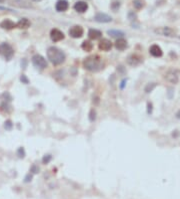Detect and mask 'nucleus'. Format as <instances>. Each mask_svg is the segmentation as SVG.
<instances>
[{
    "label": "nucleus",
    "instance_id": "f257e3e1",
    "mask_svg": "<svg viewBox=\"0 0 180 199\" xmlns=\"http://www.w3.org/2000/svg\"><path fill=\"white\" fill-rule=\"evenodd\" d=\"M83 67L87 70L95 73V71H99L102 70L104 63L102 61V58L100 57H98V55H90V57H88L84 60Z\"/></svg>",
    "mask_w": 180,
    "mask_h": 199
},
{
    "label": "nucleus",
    "instance_id": "39448f33",
    "mask_svg": "<svg viewBox=\"0 0 180 199\" xmlns=\"http://www.w3.org/2000/svg\"><path fill=\"white\" fill-rule=\"evenodd\" d=\"M69 35L73 38H79L83 35L84 30L83 28L80 26V25H74L69 29Z\"/></svg>",
    "mask_w": 180,
    "mask_h": 199
},
{
    "label": "nucleus",
    "instance_id": "f3484780",
    "mask_svg": "<svg viewBox=\"0 0 180 199\" xmlns=\"http://www.w3.org/2000/svg\"><path fill=\"white\" fill-rule=\"evenodd\" d=\"M30 26V21L27 18H21L17 23H16V27L20 28V29H26Z\"/></svg>",
    "mask_w": 180,
    "mask_h": 199
},
{
    "label": "nucleus",
    "instance_id": "e433bc0d",
    "mask_svg": "<svg viewBox=\"0 0 180 199\" xmlns=\"http://www.w3.org/2000/svg\"><path fill=\"white\" fill-rule=\"evenodd\" d=\"M34 1H41V0H34Z\"/></svg>",
    "mask_w": 180,
    "mask_h": 199
},
{
    "label": "nucleus",
    "instance_id": "20e7f679",
    "mask_svg": "<svg viewBox=\"0 0 180 199\" xmlns=\"http://www.w3.org/2000/svg\"><path fill=\"white\" fill-rule=\"evenodd\" d=\"M32 63L35 67L39 68V70H44L47 67V61L40 54H35L32 57Z\"/></svg>",
    "mask_w": 180,
    "mask_h": 199
},
{
    "label": "nucleus",
    "instance_id": "c756f323",
    "mask_svg": "<svg viewBox=\"0 0 180 199\" xmlns=\"http://www.w3.org/2000/svg\"><path fill=\"white\" fill-rule=\"evenodd\" d=\"M128 18L130 19V20H136V15L133 13V12H129L128 13Z\"/></svg>",
    "mask_w": 180,
    "mask_h": 199
},
{
    "label": "nucleus",
    "instance_id": "412c9836",
    "mask_svg": "<svg viewBox=\"0 0 180 199\" xmlns=\"http://www.w3.org/2000/svg\"><path fill=\"white\" fill-rule=\"evenodd\" d=\"M9 108H10V106H9L7 103H3L1 107H0V111H1V112H4V113H9L10 112Z\"/></svg>",
    "mask_w": 180,
    "mask_h": 199
},
{
    "label": "nucleus",
    "instance_id": "1a4fd4ad",
    "mask_svg": "<svg viewBox=\"0 0 180 199\" xmlns=\"http://www.w3.org/2000/svg\"><path fill=\"white\" fill-rule=\"evenodd\" d=\"M74 9H75V11L79 12V13H84V12L88 9V3L82 1V0L77 1L74 4Z\"/></svg>",
    "mask_w": 180,
    "mask_h": 199
},
{
    "label": "nucleus",
    "instance_id": "cd10ccee",
    "mask_svg": "<svg viewBox=\"0 0 180 199\" xmlns=\"http://www.w3.org/2000/svg\"><path fill=\"white\" fill-rule=\"evenodd\" d=\"M17 153H18V156H19L20 158H23V157H24L25 152H24V149H23V148H19L18 151H17Z\"/></svg>",
    "mask_w": 180,
    "mask_h": 199
},
{
    "label": "nucleus",
    "instance_id": "bb28decb",
    "mask_svg": "<svg viewBox=\"0 0 180 199\" xmlns=\"http://www.w3.org/2000/svg\"><path fill=\"white\" fill-rule=\"evenodd\" d=\"M51 160V156L50 155H45L43 159H42V162H43V164H48L49 161Z\"/></svg>",
    "mask_w": 180,
    "mask_h": 199
},
{
    "label": "nucleus",
    "instance_id": "0eeeda50",
    "mask_svg": "<svg viewBox=\"0 0 180 199\" xmlns=\"http://www.w3.org/2000/svg\"><path fill=\"white\" fill-rule=\"evenodd\" d=\"M50 38L53 41H55V42L60 41L62 39H64V33L62 31H60L59 29L53 28L50 31Z\"/></svg>",
    "mask_w": 180,
    "mask_h": 199
},
{
    "label": "nucleus",
    "instance_id": "b1692460",
    "mask_svg": "<svg viewBox=\"0 0 180 199\" xmlns=\"http://www.w3.org/2000/svg\"><path fill=\"white\" fill-rule=\"evenodd\" d=\"M95 119H96V112H95V110L92 109L89 113V120L91 121V122H94V120Z\"/></svg>",
    "mask_w": 180,
    "mask_h": 199
},
{
    "label": "nucleus",
    "instance_id": "9d476101",
    "mask_svg": "<svg viewBox=\"0 0 180 199\" xmlns=\"http://www.w3.org/2000/svg\"><path fill=\"white\" fill-rule=\"evenodd\" d=\"M68 7H69V3L67 0H58L55 4V8L58 12H64L66 11Z\"/></svg>",
    "mask_w": 180,
    "mask_h": 199
},
{
    "label": "nucleus",
    "instance_id": "5701e85b",
    "mask_svg": "<svg viewBox=\"0 0 180 199\" xmlns=\"http://www.w3.org/2000/svg\"><path fill=\"white\" fill-rule=\"evenodd\" d=\"M133 5L136 9H140V8L143 7V2L141 1V0H136V1L133 2Z\"/></svg>",
    "mask_w": 180,
    "mask_h": 199
},
{
    "label": "nucleus",
    "instance_id": "f704fd0d",
    "mask_svg": "<svg viewBox=\"0 0 180 199\" xmlns=\"http://www.w3.org/2000/svg\"><path fill=\"white\" fill-rule=\"evenodd\" d=\"M22 61H23V64H22V67H23V68H25V67H26V60H23Z\"/></svg>",
    "mask_w": 180,
    "mask_h": 199
},
{
    "label": "nucleus",
    "instance_id": "f03ea898",
    "mask_svg": "<svg viewBox=\"0 0 180 199\" xmlns=\"http://www.w3.org/2000/svg\"><path fill=\"white\" fill-rule=\"evenodd\" d=\"M47 57L54 66H59L65 61V53L59 48L51 46L47 50Z\"/></svg>",
    "mask_w": 180,
    "mask_h": 199
},
{
    "label": "nucleus",
    "instance_id": "4be33fe9",
    "mask_svg": "<svg viewBox=\"0 0 180 199\" xmlns=\"http://www.w3.org/2000/svg\"><path fill=\"white\" fill-rule=\"evenodd\" d=\"M155 87H156V84H155V83L148 84L146 86V87H145V92H146V93H150L153 89H154Z\"/></svg>",
    "mask_w": 180,
    "mask_h": 199
},
{
    "label": "nucleus",
    "instance_id": "a878e982",
    "mask_svg": "<svg viewBox=\"0 0 180 199\" xmlns=\"http://www.w3.org/2000/svg\"><path fill=\"white\" fill-rule=\"evenodd\" d=\"M119 7H120V3H119V2H117V1L113 2L112 4H111V8H112V10H114V11L118 10V8H119Z\"/></svg>",
    "mask_w": 180,
    "mask_h": 199
},
{
    "label": "nucleus",
    "instance_id": "f8f14e48",
    "mask_svg": "<svg viewBox=\"0 0 180 199\" xmlns=\"http://www.w3.org/2000/svg\"><path fill=\"white\" fill-rule=\"evenodd\" d=\"M149 53H151V55H153L154 57H160L162 55V53H162V50L157 44H153V45L150 46Z\"/></svg>",
    "mask_w": 180,
    "mask_h": 199
},
{
    "label": "nucleus",
    "instance_id": "393cba45",
    "mask_svg": "<svg viewBox=\"0 0 180 199\" xmlns=\"http://www.w3.org/2000/svg\"><path fill=\"white\" fill-rule=\"evenodd\" d=\"M12 127H13V124L10 120H8V121H6L5 122V125H4V128L6 130H11L12 129Z\"/></svg>",
    "mask_w": 180,
    "mask_h": 199
},
{
    "label": "nucleus",
    "instance_id": "7c9ffc66",
    "mask_svg": "<svg viewBox=\"0 0 180 199\" xmlns=\"http://www.w3.org/2000/svg\"><path fill=\"white\" fill-rule=\"evenodd\" d=\"M30 171H31L32 173H34V174H35V173H38V171H39V168H38L36 165H33V166H32V167H31V170H30Z\"/></svg>",
    "mask_w": 180,
    "mask_h": 199
},
{
    "label": "nucleus",
    "instance_id": "7ed1b4c3",
    "mask_svg": "<svg viewBox=\"0 0 180 199\" xmlns=\"http://www.w3.org/2000/svg\"><path fill=\"white\" fill-rule=\"evenodd\" d=\"M0 55H2L6 60H10L14 55V50L9 43H1L0 44Z\"/></svg>",
    "mask_w": 180,
    "mask_h": 199
},
{
    "label": "nucleus",
    "instance_id": "a211bd4d",
    "mask_svg": "<svg viewBox=\"0 0 180 199\" xmlns=\"http://www.w3.org/2000/svg\"><path fill=\"white\" fill-rule=\"evenodd\" d=\"M166 80L170 81L171 84H176L178 81V76L177 74L174 73V71H169V73L166 74Z\"/></svg>",
    "mask_w": 180,
    "mask_h": 199
},
{
    "label": "nucleus",
    "instance_id": "6ab92c4d",
    "mask_svg": "<svg viewBox=\"0 0 180 199\" xmlns=\"http://www.w3.org/2000/svg\"><path fill=\"white\" fill-rule=\"evenodd\" d=\"M81 47H82V50H85V51H91V50H92L93 44L91 43V41H89V40H85V41H83Z\"/></svg>",
    "mask_w": 180,
    "mask_h": 199
},
{
    "label": "nucleus",
    "instance_id": "c9c22d12",
    "mask_svg": "<svg viewBox=\"0 0 180 199\" xmlns=\"http://www.w3.org/2000/svg\"><path fill=\"white\" fill-rule=\"evenodd\" d=\"M4 2V0H0V3H3Z\"/></svg>",
    "mask_w": 180,
    "mask_h": 199
},
{
    "label": "nucleus",
    "instance_id": "473e14b6",
    "mask_svg": "<svg viewBox=\"0 0 180 199\" xmlns=\"http://www.w3.org/2000/svg\"><path fill=\"white\" fill-rule=\"evenodd\" d=\"M152 112V105L150 103H148V114Z\"/></svg>",
    "mask_w": 180,
    "mask_h": 199
},
{
    "label": "nucleus",
    "instance_id": "ddd939ff",
    "mask_svg": "<svg viewBox=\"0 0 180 199\" xmlns=\"http://www.w3.org/2000/svg\"><path fill=\"white\" fill-rule=\"evenodd\" d=\"M142 61V58L138 57L137 54H132L130 55L128 57V60H127V63H128L130 66L132 67H135V66H138V64Z\"/></svg>",
    "mask_w": 180,
    "mask_h": 199
},
{
    "label": "nucleus",
    "instance_id": "aec40b11",
    "mask_svg": "<svg viewBox=\"0 0 180 199\" xmlns=\"http://www.w3.org/2000/svg\"><path fill=\"white\" fill-rule=\"evenodd\" d=\"M108 34L111 35V36H113V37H120V36H122V35H124V33L121 30H117V29H111V30H108Z\"/></svg>",
    "mask_w": 180,
    "mask_h": 199
},
{
    "label": "nucleus",
    "instance_id": "2eb2a0df",
    "mask_svg": "<svg viewBox=\"0 0 180 199\" xmlns=\"http://www.w3.org/2000/svg\"><path fill=\"white\" fill-rule=\"evenodd\" d=\"M88 36H89L90 39L96 40L102 36V32L100 30H98V29H89V31H88Z\"/></svg>",
    "mask_w": 180,
    "mask_h": 199
},
{
    "label": "nucleus",
    "instance_id": "72a5a7b5",
    "mask_svg": "<svg viewBox=\"0 0 180 199\" xmlns=\"http://www.w3.org/2000/svg\"><path fill=\"white\" fill-rule=\"evenodd\" d=\"M125 83H126L125 80L122 81V83H121V84H120V87H121V89H123V87H124V86H125Z\"/></svg>",
    "mask_w": 180,
    "mask_h": 199
},
{
    "label": "nucleus",
    "instance_id": "423d86ee",
    "mask_svg": "<svg viewBox=\"0 0 180 199\" xmlns=\"http://www.w3.org/2000/svg\"><path fill=\"white\" fill-rule=\"evenodd\" d=\"M94 19L97 22H100V23H107V22L112 21V17L110 15H108L106 13H102V12H98L94 16Z\"/></svg>",
    "mask_w": 180,
    "mask_h": 199
},
{
    "label": "nucleus",
    "instance_id": "4468645a",
    "mask_svg": "<svg viewBox=\"0 0 180 199\" xmlns=\"http://www.w3.org/2000/svg\"><path fill=\"white\" fill-rule=\"evenodd\" d=\"M155 31L157 32V33L164 35V36H173V35L175 34V31L169 27H163V28H160V29H156Z\"/></svg>",
    "mask_w": 180,
    "mask_h": 199
},
{
    "label": "nucleus",
    "instance_id": "c85d7f7f",
    "mask_svg": "<svg viewBox=\"0 0 180 199\" xmlns=\"http://www.w3.org/2000/svg\"><path fill=\"white\" fill-rule=\"evenodd\" d=\"M20 81H22L23 84H28L29 83V81H28V79L26 77V76L25 74H22L21 76V77H20Z\"/></svg>",
    "mask_w": 180,
    "mask_h": 199
},
{
    "label": "nucleus",
    "instance_id": "dca6fc26",
    "mask_svg": "<svg viewBox=\"0 0 180 199\" xmlns=\"http://www.w3.org/2000/svg\"><path fill=\"white\" fill-rule=\"evenodd\" d=\"M115 47L118 50H124L127 47V41L122 37L118 38V39H117L116 42H115Z\"/></svg>",
    "mask_w": 180,
    "mask_h": 199
},
{
    "label": "nucleus",
    "instance_id": "6e6552de",
    "mask_svg": "<svg viewBox=\"0 0 180 199\" xmlns=\"http://www.w3.org/2000/svg\"><path fill=\"white\" fill-rule=\"evenodd\" d=\"M98 47H99L100 50L108 51V50H111V47H112V42H111L109 39H107V38H103V39H101L99 41Z\"/></svg>",
    "mask_w": 180,
    "mask_h": 199
},
{
    "label": "nucleus",
    "instance_id": "2f4dec72",
    "mask_svg": "<svg viewBox=\"0 0 180 199\" xmlns=\"http://www.w3.org/2000/svg\"><path fill=\"white\" fill-rule=\"evenodd\" d=\"M31 179H32V175H31V174H28L27 176H26V178H25V182L31 181Z\"/></svg>",
    "mask_w": 180,
    "mask_h": 199
},
{
    "label": "nucleus",
    "instance_id": "9b49d317",
    "mask_svg": "<svg viewBox=\"0 0 180 199\" xmlns=\"http://www.w3.org/2000/svg\"><path fill=\"white\" fill-rule=\"evenodd\" d=\"M0 27L3 29H6V30H10V29L16 27V23H14V22L10 20V19H4V20L1 21V23H0Z\"/></svg>",
    "mask_w": 180,
    "mask_h": 199
}]
</instances>
